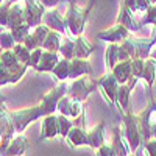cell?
<instances>
[{
  "label": "cell",
  "mask_w": 156,
  "mask_h": 156,
  "mask_svg": "<svg viewBox=\"0 0 156 156\" xmlns=\"http://www.w3.org/2000/svg\"><path fill=\"white\" fill-rule=\"evenodd\" d=\"M94 5H95V0H89L84 8H78L73 0L69 2V8H67L64 17H66V23H67V31L72 37L83 34L84 27H86V20L90 14V11H92Z\"/></svg>",
  "instance_id": "obj_1"
},
{
  "label": "cell",
  "mask_w": 156,
  "mask_h": 156,
  "mask_svg": "<svg viewBox=\"0 0 156 156\" xmlns=\"http://www.w3.org/2000/svg\"><path fill=\"white\" fill-rule=\"evenodd\" d=\"M47 114H55V112H51L50 108L45 105L42 100H41L39 105L11 111V117H12V122H14V126H16L17 133H23L25 129L28 128V125H31L36 120H41L42 117H45Z\"/></svg>",
  "instance_id": "obj_2"
},
{
  "label": "cell",
  "mask_w": 156,
  "mask_h": 156,
  "mask_svg": "<svg viewBox=\"0 0 156 156\" xmlns=\"http://www.w3.org/2000/svg\"><path fill=\"white\" fill-rule=\"evenodd\" d=\"M120 115H122V123H123V134L128 140L129 147H131V151L136 153L139 148H142V144H144V137H142V131L137 123L136 114H133L131 109H129Z\"/></svg>",
  "instance_id": "obj_3"
},
{
  "label": "cell",
  "mask_w": 156,
  "mask_h": 156,
  "mask_svg": "<svg viewBox=\"0 0 156 156\" xmlns=\"http://www.w3.org/2000/svg\"><path fill=\"white\" fill-rule=\"evenodd\" d=\"M16 134H17V131H16L14 122H12L11 111L6 109L5 103L2 100V106H0V154L2 156Z\"/></svg>",
  "instance_id": "obj_4"
},
{
  "label": "cell",
  "mask_w": 156,
  "mask_h": 156,
  "mask_svg": "<svg viewBox=\"0 0 156 156\" xmlns=\"http://www.w3.org/2000/svg\"><path fill=\"white\" fill-rule=\"evenodd\" d=\"M95 89H98V81L94 80L92 75H84V76H80V78H75V80H70L67 94L72 95L73 98L86 101L87 97L92 94Z\"/></svg>",
  "instance_id": "obj_5"
},
{
  "label": "cell",
  "mask_w": 156,
  "mask_h": 156,
  "mask_svg": "<svg viewBox=\"0 0 156 156\" xmlns=\"http://www.w3.org/2000/svg\"><path fill=\"white\" fill-rule=\"evenodd\" d=\"M98 90L103 95V98L106 100V103L112 108L117 103V90H119L120 83L117 81L115 75L111 70H106L100 78H98Z\"/></svg>",
  "instance_id": "obj_6"
},
{
  "label": "cell",
  "mask_w": 156,
  "mask_h": 156,
  "mask_svg": "<svg viewBox=\"0 0 156 156\" xmlns=\"http://www.w3.org/2000/svg\"><path fill=\"white\" fill-rule=\"evenodd\" d=\"M23 6H25V22L30 27H36V25L42 23L44 14L47 8L44 6V3L41 0H23Z\"/></svg>",
  "instance_id": "obj_7"
},
{
  "label": "cell",
  "mask_w": 156,
  "mask_h": 156,
  "mask_svg": "<svg viewBox=\"0 0 156 156\" xmlns=\"http://www.w3.org/2000/svg\"><path fill=\"white\" fill-rule=\"evenodd\" d=\"M28 64H23V62H17L14 66H0V86H6V84H14L17 83L20 78L27 73L28 70Z\"/></svg>",
  "instance_id": "obj_8"
},
{
  "label": "cell",
  "mask_w": 156,
  "mask_h": 156,
  "mask_svg": "<svg viewBox=\"0 0 156 156\" xmlns=\"http://www.w3.org/2000/svg\"><path fill=\"white\" fill-rule=\"evenodd\" d=\"M131 36V31H129L125 25L122 23H114L112 27L103 30L100 33H97V41H105V42H115V44H120L122 41H125L126 37Z\"/></svg>",
  "instance_id": "obj_9"
},
{
  "label": "cell",
  "mask_w": 156,
  "mask_h": 156,
  "mask_svg": "<svg viewBox=\"0 0 156 156\" xmlns=\"http://www.w3.org/2000/svg\"><path fill=\"white\" fill-rule=\"evenodd\" d=\"M41 140L45 139H55L59 137V122H58V112L47 114L41 119V133H39Z\"/></svg>",
  "instance_id": "obj_10"
},
{
  "label": "cell",
  "mask_w": 156,
  "mask_h": 156,
  "mask_svg": "<svg viewBox=\"0 0 156 156\" xmlns=\"http://www.w3.org/2000/svg\"><path fill=\"white\" fill-rule=\"evenodd\" d=\"M50 30H51V28H48L44 22L39 23V25H36V27L31 28L30 34L25 37L23 44L27 45L30 50H34V48L42 47V44H44V41H45V37H47V34H48Z\"/></svg>",
  "instance_id": "obj_11"
},
{
  "label": "cell",
  "mask_w": 156,
  "mask_h": 156,
  "mask_svg": "<svg viewBox=\"0 0 156 156\" xmlns=\"http://www.w3.org/2000/svg\"><path fill=\"white\" fill-rule=\"evenodd\" d=\"M42 22L47 25L48 28L51 30H56V31H61V33H69L67 31V23H66V17H64L61 12L56 9V8H48L44 14V19Z\"/></svg>",
  "instance_id": "obj_12"
},
{
  "label": "cell",
  "mask_w": 156,
  "mask_h": 156,
  "mask_svg": "<svg viewBox=\"0 0 156 156\" xmlns=\"http://www.w3.org/2000/svg\"><path fill=\"white\" fill-rule=\"evenodd\" d=\"M137 80L134 78V80L131 81H128V83H123L119 86V90H117V103H115V106L117 109H119L120 114L129 111V98H131V90L134 89Z\"/></svg>",
  "instance_id": "obj_13"
},
{
  "label": "cell",
  "mask_w": 156,
  "mask_h": 156,
  "mask_svg": "<svg viewBox=\"0 0 156 156\" xmlns=\"http://www.w3.org/2000/svg\"><path fill=\"white\" fill-rule=\"evenodd\" d=\"M67 144L73 148H78V147H89V137H87V129L84 125L81 123H76L72 126V129L69 131L67 137Z\"/></svg>",
  "instance_id": "obj_14"
},
{
  "label": "cell",
  "mask_w": 156,
  "mask_h": 156,
  "mask_svg": "<svg viewBox=\"0 0 156 156\" xmlns=\"http://www.w3.org/2000/svg\"><path fill=\"white\" fill-rule=\"evenodd\" d=\"M61 53L59 51H50V50H45L44 48V53L39 59L37 66L34 67L36 72H41V73H51V70L55 69V66L59 62L61 59Z\"/></svg>",
  "instance_id": "obj_15"
},
{
  "label": "cell",
  "mask_w": 156,
  "mask_h": 156,
  "mask_svg": "<svg viewBox=\"0 0 156 156\" xmlns=\"http://www.w3.org/2000/svg\"><path fill=\"white\" fill-rule=\"evenodd\" d=\"M30 150V142L28 139L23 136V133H17L12 140L9 142V145L5 150V156H22Z\"/></svg>",
  "instance_id": "obj_16"
},
{
  "label": "cell",
  "mask_w": 156,
  "mask_h": 156,
  "mask_svg": "<svg viewBox=\"0 0 156 156\" xmlns=\"http://www.w3.org/2000/svg\"><path fill=\"white\" fill-rule=\"evenodd\" d=\"M111 145L115 150V154L119 156H126V154H131V147H129L128 140L123 134V131L120 128H112V133H111Z\"/></svg>",
  "instance_id": "obj_17"
},
{
  "label": "cell",
  "mask_w": 156,
  "mask_h": 156,
  "mask_svg": "<svg viewBox=\"0 0 156 156\" xmlns=\"http://www.w3.org/2000/svg\"><path fill=\"white\" fill-rule=\"evenodd\" d=\"M115 78H117V81H119L120 84L123 83H128V81H131L134 80V75H133V66H131V59H123V61H119L115 64V66L112 67L111 70ZM137 80V78H136Z\"/></svg>",
  "instance_id": "obj_18"
},
{
  "label": "cell",
  "mask_w": 156,
  "mask_h": 156,
  "mask_svg": "<svg viewBox=\"0 0 156 156\" xmlns=\"http://www.w3.org/2000/svg\"><path fill=\"white\" fill-rule=\"evenodd\" d=\"M84 75H92L90 62L84 58H73L70 59V70H69V80H75Z\"/></svg>",
  "instance_id": "obj_19"
},
{
  "label": "cell",
  "mask_w": 156,
  "mask_h": 156,
  "mask_svg": "<svg viewBox=\"0 0 156 156\" xmlns=\"http://www.w3.org/2000/svg\"><path fill=\"white\" fill-rule=\"evenodd\" d=\"M117 22L122 23V25H125V27L131 31V33L137 31L139 27H140V23H139V22L136 20V17H134V12L129 9L123 2L120 3V8H119V17H117Z\"/></svg>",
  "instance_id": "obj_20"
},
{
  "label": "cell",
  "mask_w": 156,
  "mask_h": 156,
  "mask_svg": "<svg viewBox=\"0 0 156 156\" xmlns=\"http://www.w3.org/2000/svg\"><path fill=\"white\" fill-rule=\"evenodd\" d=\"M25 6H23V0L16 2L8 6V28H14L17 25L25 22Z\"/></svg>",
  "instance_id": "obj_21"
},
{
  "label": "cell",
  "mask_w": 156,
  "mask_h": 156,
  "mask_svg": "<svg viewBox=\"0 0 156 156\" xmlns=\"http://www.w3.org/2000/svg\"><path fill=\"white\" fill-rule=\"evenodd\" d=\"M89 137V147L92 150H97L103 144H106V137H105V122H100L95 126H92L87 131Z\"/></svg>",
  "instance_id": "obj_22"
},
{
  "label": "cell",
  "mask_w": 156,
  "mask_h": 156,
  "mask_svg": "<svg viewBox=\"0 0 156 156\" xmlns=\"http://www.w3.org/2000/svg\"><path fill=\"white\" fill-rule=\"evenodd\" d=\"M154 78H156V59L153 56H148L145 59L144 73H142V80L147 84V97L151 95V90L154 86Z\"/></svg>",
  "instance_id": "obj_23"
},
{
  "label": "cell",
  "mask_w": 156,
  "mask_h": 156,
  "mask_svg": "<svg viewBox=\"0 0 156 156\" xmlns=\"http://www.w3.org/2000/svg\"><path fill=\"white\" fill-rule=\"evenodd\" d=\"M134 44H136V58L147 59L151 53V48L156 45V41L151 34L150 37H134Z\"/></svg>",
  "instance_id": "obj_24"
},
{
  "label": "cell",
  "mask_w": 156,
  "mask_h": 156,
  "mask_svg": "<svg viewBox=\"0 0 156 156\" xmlns=\"http://www.w3.org/2000/svg\"><path fill=\"white\" fill-rule=\"evenodd\" d=\"M73 39H75V58H84V59H87L90 56V53L95 50V47L92 44H89V41L83 34L76 36Z\"/></svg>",
  "instance_id": "obj_25"
},
{
  "label": "cell",
  "mask_w": 156,
  "mask_h": 156,
  "mask_svg": "<svg viewBox=\"0 0 156 156\" xmlns=\"http://www.w3.org/2000/svg\"><path fill=\"white\" fill-rule=\"evenodd\" d=\"M64 36H66V34L61 33V31L50 30L48 34H47V37H45V41H44V44H42V47L45 50H50V51H59L61 44L64 41Z\"/></svg>",
  "instance_id": "obj_26"
},
{
  "label": "cell",
  "mask_w": 156,
  "mask_h": 156,
  "mask_svg": "<svg viewBox=\"0 0 156 156\" xmlns=\"http://www.w3.org/2000/svg\"><path fill=\"white\" fill-rule=\"evenodd\" d=\"M133 58H136V44H134V37L129 36L119 44V61L133 59Z\"/></svg>",
  "instance_id": "obj_27"
},
{
  "label": "cell",
  "mask_w": 156,
  "mask_h": 156,
  "mask_svg": "<svg viewBox=\"0 0 156 156\" xmlns=\"http://www.w3.org/2000/svg\"><path fill=\"white\" fill-rule=\"evenodd\" d=\"M69 70H70V59L61 58L55 69L51 70V75L56 78V81H69Z\"/></svg>",
  "instance_id": "obj_28"
},
{
  "label": "cell",
  "mask_w": 156,
  "mask_h": 156,
  "mask_svg": "<svg viewBox=\"0 0 156 156\" xmlns=\"http://www.w3.org/2000/svg\"><path fill=\"white\" fill-rule=\"evenodd\" d=\"M119 62V44L108 42L106 45V53H105V64L106 70H112V67Z\"/></svg>",
  "instance_id": "obj_29"
},
{
  "label": "cell",
  "mask_w": 156,
  "mask_h": 156,
  "mask_svg": "<svg viewBox=\"0 0 156 156\" xmlns=\"http://www.w3.org/2000/svg\"><path fill=\"white\" fill-rule=\"evenodd\" d=\"M59 53H61L62 58H67V59L75 58V39L72 36L64 37V41L61 44V48H59Z\"/></svg>",
  "instance_id": "obj_30"
},
{
  "label": "cell",
  "mask_w": 156,
  "mask_h": 156,
  "mask_svg": "<svg viewBox=\"0 0 156 156\" xmlns=\"http://www.w3.org/2000/svg\"><path fill=\"white\" fill-rule=\"evenodd\" d=\"M123 3L131 9L134 14H137V12H145L153 3L150 2V0H123Z\"/></svg>",
  "instance_id": "obj_31"
},
{
  "label": "cell",
  "mask_w": 156,
  "mask_h": 156,
  "mask_svg": "<svg viewBox=\"0 0 156 156\" xmlns=\"http://www.w3.org/2000/svg\"><path fill=\"white\" fill-rule=\"evenodd\" d=\"M58 122H59V137L66 139L75 123L72 122V117H69L66 114H59V112H58Z\"/></svg>",
  "instance_id": "obj_32"
},
{
  "label": "cell",
  "mask_w": 156,
  "mask_h": 156,
  "mask_svg": "<svg viewBox=\"0 0 156 156\" xmlns=\"http://www.w3.org/2000/svg\"><path fill=\"white\" fill-rule=\"evenodd\" d=\"M30 31H31V27L27 22L17 25V27H14V28H11V33H12V36H14L16 42H23L25 37L30 34Z\"/></svg>",
  "instance_id": "obj_33"
},
{
  "label": "cell",
  "mask_w": 156,
  "mask_h": 156,
  "mask_svg": "<svg viewBox=\"0 0 156 156\" xmlns=\"http://www.w3.org/2000/svg\"><path fill=\"white\" fill-rule=\"evenodd\" d=\"M17 62H20V61H19L16 51L12 50V48H9V50H2V55H0V66L9 67V66H14V64H17Z\"/></svg>",
  "instance_id": "obj_34"
},
{
  "label": "cell",
  "mask_w": 156,
  "mask_h": 156,
  "mask_svg": "<svg viewBox=\"0 0 156 156\" xmlns=\"http://www.w3.org/2000/svg\"><path fill=\"white\" fill-rule=\"evenodd\" d=\"M16 51V55H17V58H19V61L20 62H23V64H28L30 62V56H31V50L25 45L23 42H16V45H14V48H12ZM30 66V64H28Z\"/></svg>",
  "instance_id": "obj_35"
},
{
  "label": "cell",
  "mask_w": 156,
  "mask_h": 156,
  "mask_svg": "<svg viewBox=\"0 0 156 156\" xmlns=\"http://www.w3.org/2000/svg\"><path fill=\"white\" fill-rule=\"evenodd\" d=\"M0 44H2V50H9L14 48L16 39L12 36L9 28H2V34H0Z\"/></svg>",
  "instance_id": "obj_36"
},
{
  "label": "cell",
  "mask_w": 156,
  "mask_h": 156,
  "mask_svg": "<svg viewBox=\"0 0 156 156\" xmlns=\"http://www.w3.org/2000/svg\"><path fill=\"white\" fill-rule=\"evenodd\" d=\"M140 27H145V25H156V3H153L145 12H142V19H140Z\"/></svg>",
  "instance_id": "obj_37"
},
{
  "label": "cell",
  "mask_w": 156,
  "mask_h": 156,
  "mask_svg": "<svg viewBox=\"0 0 156 156\" xmlns=\"http://www.w3.org/2000/svg\"><path fill=\"white\" fill-rule=\"evenodd\" d=\"M70 105H72V95H69V94L62 95L59 103H58V112L69 115L70 114Z\"/></svg>",
  "instance_id": "obj_38"
},
{
  "label": "cell",
  "mask_w": 156,
  "mask_h": 156,
  "mask_svg": "<svg viewBox=\"0 0 156 156\" xmlns=\"http://www.w3.org/2000/svg\"><path fill=\"white\" fill-rule=\"evenodd\" d=\"M131 66H133V75L134 78H142V73H144V66H145V59L142 58H133L131 59Z\"/></svg>",
  "instance_id": "obj_39"
},
{
  "label": "cell",
  "mask_w": 156,
  "mask_h": 156,
  "mask_svg": "<svg viewBox=\"0 0 156 156\" xmlns=\"http://www.w3.org/2000/svg\"><path fill=\"white\" fill-rule=\"evenodd\" d=\"M95 154L97 156H115V150L111 145V142H109V144L106 142V144H103L101 147H98L95 150Z\"/></svg>",
  "instance_id": "obj_40"
},
{
  "label": "cell",
  "mask_w": 156,
  "mask_h": 156,
  "mask_svg": "<svg viewBox=\"0 0 156 156\" xmlns=\"http://www.w3.org/2000/svg\"><path fill=\"white\" fill-rule=\"evenodd\" d=\"M42 53H44V47H39V48L31 50V56H30V62H28L31 69H34L37 66V62H39V59H41Z\"/></svg>",
  "instance_id": "obj_41"
},
{
  "label": "cell",
  "mask_w": 156,
  "mask_h": 156,
  "mask_svg": "<svg viewBox=\"0 0 156 156\" xmlns=\"http://www.w3.org/2000/svg\"><path fill=\"white\" fill-rule=\"evenodd\" d=\"M142 148L147 151V154H150V156H156V139L151 137V139L145 140L144 144H142Z\"/></svg>",
  "instance_id": "obj_42"
},
{
  "label": "cell",
  "mask_w": 156,
  "mask_h": 156,
  "mask_svg": "<svg viewBox=\"0 0 156 156\" xmlns=\"http://www.w3.org/2000/svg\"><path fill=\"white\" fill-rule=\"evenodd\" d=\"M41 2H42L44 6L48 9V8H56V5L61 2V0H41Z\"/></svg>",
  "instance_id": "obj_43"
},
{
  "label": "cell",
  "mask_w": 156,
  "mask_h": 156,
  "mask_svg": "<svg viewBox=\"0 0 156 156\" xmlns=\"http://www.w3.org/2000/svg\"><path fill=\"white\" fill-rule=\"evenodd\" d=\"M151 137L156 139V120L151 122Z\"/></svg>",
  "instance_id": "obj_44"
},
{
  "label": "cell",
  "mask_w": 156,
  "mask_h": 156,
  "mask_svg": "<svg viewBox=\"0 0 156 156\" xmlns=\"http://www.w3.org/2000/svg\"><path fill=\"white\" fill-rule=\"evenodd\" d=\"M147 98H148V100L153 103V109H154V114H156V98H154L153 95H150V97H147Z\"/></svg>",
  "instance_id": "obj_45"
},
{
  "label": "cell",
  "mask_w": 156,
  "mask_h": 156,
  "mask_svg": "<svg viewBox=\"0 0 156 156\" xmlns=\"http://www.w3.org/2000/svg\"><path fill=\"white\" fill-rule=\"evenodd\" d=\"M150 56H153V58L156 59V45H154V47L151 48V53H150Z\"/></svg>",
  "instance_id": "obj_46"
},
{
  "label": "cell",
  "mask_w": 156,
  "mask_h": 156,
  "mask_svg": "<svg viewBox=\"0 0 156 156\" xmlns=\"http://www.w3.org/2000/svg\"><path fill=\"white\" fill-rule=\"evenodd\" d=\"M16 2H20V0H6L5 3H6V5L9 6V5H12V3H16Z\"/></svg>",
  "instance_id": "obj_47"
},
{
  "label": "cell",
  "mask_w": 156,
  "mask_h": 156,
  "mask_svg": "<svg viewBox=\"0 0 156 156\" xmlns=\"http://www.w3.org/2000/svg\"><path fill=\"white\" fill-rule=\"evenodd\" d=\"M150 2H151V3H156V0H150Z\"/></svg>",
  "instance_id": "obj_48"
}]
</instances>
